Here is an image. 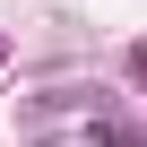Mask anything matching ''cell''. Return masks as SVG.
I'll list each match as a JSON object with an SVG mask.
<instances>
[{
  "label": "cell",
  "instance_id": "6da1fadb",
  "mask_svg": "<svg viewBox=\"0 0 147 147\" xmlns=\"http://www.w3.org/2000/svg\"><path fill=\"white\" fill-rule=\"evenodd\" d=\"M130 69H138V78H147V43H138V52H130Z\"/></svg>",
  "mask_w": 147,
  "mask_h": 147
}]
</instances>
